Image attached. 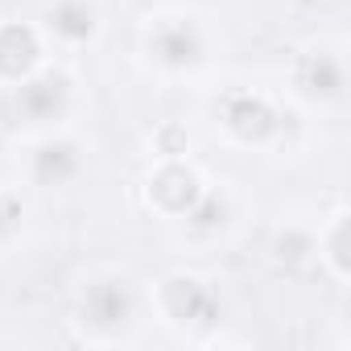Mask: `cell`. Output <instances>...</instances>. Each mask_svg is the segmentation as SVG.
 I'll list each match as a JSON object with an SVG mask.
<instances>
[{
    "label": "cell",
    "instance_id": "obj_1",
    "mask_svg": "<svg viewBox=\"0 0 351 351\" xmlns=\"http://www.w3.org/2000/svg\"><path fill=\"white\" fill-rule=\"evenodd\" d=\"M145 203L165 219H191L207 203L203 173L182 157H161L145 178Z\"/></svg>",
    "mask_w": 351,
    "mask_h": 351
},
{
    "label": "cell",
    "instance_id": "obj_2",
    "mask_svg": "<svg viewBox=\"0 0 351 351\" xmlns=\"http://www.w3.org/2000/svg\"><path fill=\"white\" fill-rule=\"evenodd\" d=\"M149 58L165 71H195L207 62V34L191 17H157L145 34Z\"/></svg>",
    "mask_w": 351,
    "mask_h": 351
},
{
    "label": "cell",
    "instance_id": "obj_3",
    "mask_svg": "<svg viewBox=\"0 0 351 351\" xmlns=\"http://www.w3.org/2000/svg\"><path fill=\"white\" fill-rule=\"evenodd\" d=\"M219 124L240 145H273L281 132V112L273 108L269 95L236 87L219 99Z\"/></svg>",
    "mask_w": 351,
    "mask_h": 351
},
{
    "label": "cell",
    "instance_id": "obj_4",
    "mask_svg": "<svg viewBox=\"0 0 351 351\" xmlns=\"http://www.w3.org/2000/svg\"><path fill=\"white\" fill-rule=\"evenodd\" d=\"M71 75L58 71V66H42L34 71L25 83L13 87V104H17V116H25L29 124H58L71 108Z\"/></svg>",
    "mask_w": 351,
    "mask_h": 351
},
{
    "label": "cell",
    "instance_id": "obj_5",
    "mask_svg": "<svg viewBox=\"0 0 351 351\" xmlns=\"http://www.w3.org/2000/svg\"><path fill=\"white\" fill-rule=\"evenodd\" d=\"M42 66H46V34H42V25L0 21V87H17Z\"/></svg>",
    "mask_w": 351,
    "mask_h": 351
},
{
    "label": "cell",
    "instance_id": "obj_6",
    "mask_svg": "<svg viewBox=\"0 0 351 351\" xmlns=\"http://www.w3.org/2000/svg\"><path fill=\"white\" fill-rule=\"evenodd\" d=\"M99 25H104V17H99V9H95V0H54V5L46 9V17H42L46 42L71 46V50L95 42Z\"/></svg>",
    "mask_w": 351,
    "mask_h": 351
},
{
    "label": "cell",
    "instance_id": "obj_7",
    "mask_svg": "<svg viewBox=\"0 0 351 351\" xmlns=\"http://www.w3.org/2000/svg\"><path fill=\"white\" fill-rule=\"evenodd\" d=\"M298 91L318 99V104H335L343 99V87H347V62L339 50L330 46H318V50H306L302 62H298V75H293Z\"/></svg>",
    "mask_w": 351,
    "mask_h": 351
},
{
    "label": "cell",
    "instance_id": "obj_8",
    "mask_svg": "<svg viewBox=\"0 0 351 351\" xmlns=\"http://www.w3.org/2000/svg\"><path fill=\"white\" fill-rule=\"evenodd\" d=\"M29 173L34 182L54 191V186H71L79 173H83V145L71 136H46L34 145L29 153Z\"/></svg>",
    "mask_w": 351,
    "mask_h": 351
},
{
    "label": "cell",
    "instance_id": "obj_9",
    "mask_svg": "<svg viewBox=\"0 0 351 351\" xmlns=\"http://www.w3.org/2000/svg\"><path fill=\"white\" fill-rule=\"evenodd\" d=\"M157 302H161V314L169 322H186V318H199L207 306H211V293L199 277H186V273H169L157 289Z\"/></svg>",
    "mask_w": 351,
    "mask_h": 351
},
{
    "label": "cell",
    "instance_id": "obj_10",
    "mask_svg": "<svg viewBox=\"0 0 351 351\" xmlns=\"http://www.w3.org/2000/svg\"><path fill=\"white\" fill-rule=\"evenodd\" d=\"M314 248H318V256L326 261L330 277H335V281H347V207H339V211L326 219V228H318Z\"/></svg>",
    "mask_w": 351,
    "mask_h": 351
},
{
    "label": "cell",
    "instance_id": "obj_11",
    "mask_svg": "<svg viewBox=\"0 0 351 351\" xmlns=\"http://www.w3.org/2000/svg\"><path fill=\"white\" fill-rule=\"evenodd\" d=\"M153 149H157V157H186L191 153V132L182 124H161L153 132Z\"/></svg>",
    "mask_w": 351,
    "mask_h": 351
},
{
    "label": "cell",
    "instance_id": "obj_12",
    "mask_svg": "<svg viewBox=\"0 0 351 351\" xmlns=\"http://www.w3.org/2000/svg\"><path fill=\"white\" fill-rule=\"evenodd\" d=\"M9 219H17V199L9 191H0V228H5Z\"/></svg>",
    "mask_w": 351,
    "mask_h": 351
}]
</instances>
